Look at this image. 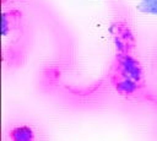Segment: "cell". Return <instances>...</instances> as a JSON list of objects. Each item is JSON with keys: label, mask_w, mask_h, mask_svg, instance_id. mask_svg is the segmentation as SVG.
Instances as JSON below:
<instances>
[{"label": "cell", "mask_w": 157, "mask_h": 141, "mask_svg": "<svg viewBox=\"0 0 157 141\" xmlns=\"http://www.w3.org/2000/svg\"><path fill=\"white\" fill-rule=\"evenodd\" d=\"M140 9L157 13V0H142L140 4Z\"/></svg>", "instance_id": "2"}, {"label": "cell", "mask_w": 157, "mask_h": 141, "mask_svg": "<svg viewBox=\"0 0 157 141\" xmlns=\"http://www.w3.org/2000/svg\"><path fill=\"white\" fill-rule=\"evenodd\" d=\"M11 139L12 141H33V135L28 128H21L12 131Z\"/></svg>", "instance_id": "1"}]
</instances>
